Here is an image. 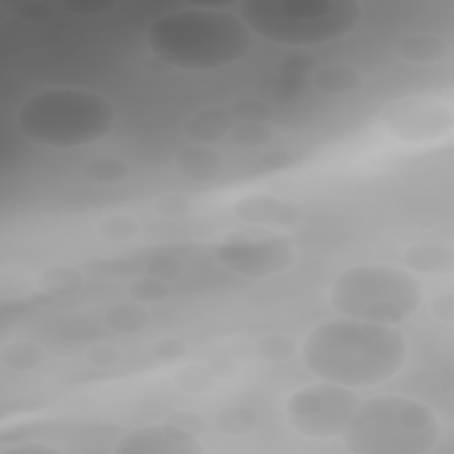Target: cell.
<instances>
[{
  "label": "cell",
  "instance_id": "21",
  "mask_svg": "<svg viewBox=\"0 0 454 454\" xmlns=\"http://www.w3.org/2000/svg\"><path fill=\"white\" fill-rule=\"evenodd\" d=\"M220 381L206 362H188L177 367L172 374V385L184 395L200 397L216 388Z\"/></svg>",
  "mask_w": 454,
  "mask_h": 454
},
{
  "label": "cell",
  "instance_id": "7",
  "mask_svg": "<svg viewBox=\"0 0 454 454\" xmlns=\"http://www.w3.org/2000/svg\"><path fill=\"white\" fill-rule=\"evenodd\" d=\"M360 401L362 395L356 390L316 380L286 397L282 415L287 427L301 438L337 440Z\"/></svg>",
  "mask_w": 454,
  "mask_h": 454
},
{
  "label": "cell",
  "instance_id": "20",
  "mask_svg": "<svg viewBox=\"0 0 454 454\" xmlns=\"http://www.w3.org/2000/svg\"><path fill=\"white\" fill-rule=\"evenodd\" d=\"M46 351L34 339H12L0 349V364L12 372H32L44 364Z\"/></svg>",
  "mask_w": 454,
  "mask_h": 454
},
{
  "label": "cell",
  "instance_id": "12",
  "mask_svg": "<svg viewBox=\"0 0 454 454\" xmlns=\"http://www.w3.org/2000/svg\"><path fill=\"white\" fill-rule=\"evenodd\" d=\"M174 168L184 181L207 184L223 176L225 158L215 145L190 142L174 154Z\"/></svg>",
  "mask_w": 454,
  "mask_h": 454
},
{
  "label": "cell",
  "instance_id": "5",
  "mask_svg": "<svg viewBox=\"0 0 454 454\" xmlns=\"http://www.w3.org/2000/svg\"><path fill=\"white\" fill-rule=\"evenodd\" d=\"M238 14L257 41L317 48L349 37L364 20L356 0H243Z\"/></svg>",
  "mask_w": 454,
  "mask_h": 454
},
{
  "label": "cell",
  "instance_id": "9",
  "mask_svg": "<svg viewBox=\"0 0 454 454\" xmlns=\"http://www.w3.org/2000/svg\"><path fill=\"white\" fill-rule=\"evenodd\" d=\"M378 122L399 144L427 145L450 137L454 108L450 101L436 96H408L387 103L380 110Z\"/></svg>",
  "mask_w": 454,
  "mask_h": 454
},
{
  "label": "cell",
  "instance_id": "30",
  "mask_svg": "<svg viewBox=\"0 0 454 454\" xmlns=\"http://www.w3.org/2000/svg\"><path fill=\"white\" fill-rule=\"evenodd\" d=\"M83 360L96 371H110L122 362V351L110 340H96L83 349Z\"/></svg>",
  "mask_w": 454,
  "mask_h": 454
},
{
  "label": "cell",
  "instance_id": "13",
  "mask_svg": "<svg viewBox=\"0 0 454 454\" xmlns=\"http://www.w3.org/2000/svg\"><path fill=\"white\" fill-rule=\"evenodd\" d=\"M401 262L417 277H450L454 273V250L450 245L422 239L404 247Z\"/></svg>",
  "mask_w": 454,
  "mask_h": 454
},
{
  "label": "cell",
  "instance_id": "10",
  "mask_svg": "<svg viewBox=\"0 0 454 454\" xmlns=\"http://www.w3.org/2000/svg\"><path fill=\"white\" fill-rule=\"evenodd\" d=\"M112 450L115 454H202L206 449L200 436L165 419L124 431Z\"/></svg>",
  "mask_w": 454,
  "mask_h": 454
},
{
  "label": "cell",
  "instance_id": "29",
  "mask_svg": "<svg viewBox=\"0 0 454 454\" xmlns=\"http://www.w3.org/2000/svg\"><path fill=\"white\" fill-rule=\"evenodd\" d=\"M147 355L163 365L181 362L188 355V346L181 337L176 335H160L153 339L147 346Z\"/></svg>",
  "mask_w": 454,
  "mask_h": 454
},
{
  "label": "cell",
  "instance_id": "14",
  "mask_svg": "<svg viewBox=\"0 0 454 454\" xmlns=\"http://www.w3.org/2000/svg\"><path fill=\"white\" fill-rule=\"evenodd\" d=\"M236 119L229 106L223 105H207L186 117L183 122V135L193 144H209L220 142L229 137Z\"/></svg>",
  "mask_w": 454,
  "mask_h": 454
},
{
  "label": "cell",
  "instance_id": "6",
  "mask_svg": "<svg viewBox=\"0 0 454 454\" xmlns=\"http://www.w3.org/2000/svg\"><path fill=\"white\" fill-rule=\"evenodd\" d=\"M424 284L403 266L358 262L330 282L326 301L339 316L401 326L424 305Z\"/></svg>",
  "mask_w": 454,
  "mask_h": 454
},
{
  "label": "cell",
  "instance_id": "15",
  "mask_svg": "<svg viewBox=\"0 0 454 454\" xmlns=\"http://www.w3.org/2000/svg\"><path fill=\"white\" fill-rule=\"evenodd\" d=\"M450 53V43L434 32H411L395 44L397 59L411 66H434L447 60Z\"/></svg>",
  "mask_w": 454,
  "mask_h": 454
},
{
  "label": "cell",
  "instance_id": "35",
  "mask_svg": "<svg viewBox=\"0 0 454 454\" xmlns=\"http://www.w3.org/2000/svg\"><path fill=\"white\" fill-rule=\"evenodd\" d=\"M431 316L443 323V325H452L454 321V294L450 291L440 293L429 305Z\"/></svg>",
  "mask_w": 454,
  "mask_h": 454
},
{
  "label": "cell",
  "instance_id": "16",
  "mask_svg": "<svg viewBox=\"0 0 454 454\" xmlns=\"http://www.w3.org/2000/svg\"><path fill=\"white\" fill-rule=\"evenodd\" d=\"M310 85L323 96L346 98L364 89L365 74L351 64H325L310 73Z\"/></svg>",
  "mask_w": 454,
  "mask_h": 454
},
{
  "label": "cell",
  "instance_id": "2",
  "mask_svg": "<svg viewBox=\"0 0 454 454\" xmlns=\"http://www.w3.org/2000/svg\"><path fill=\"white\" fill-rule=\"evenodd\" d=\"M144 41L158 62L183 73L232 67L257 46V37L238 11L202 5H184L153 18Z\"/></svg>",
  "mask_w": 454,
  "mask_h": 454
},
{
  "label": "cell",
  "instance_id": "28",
  "mask_svg": "<svg viewBox=\"0 0 454 454\" xmlns=\"http://www.w3.org/2000/svg\"><path fill=\"white\" fill-rule=\"evenodd\" d=\"M151 207L158 218L183 220L193 213L195 204L188 195H184L181 192H165V193H160L158 197H154Z\"/></svg>",
  "mask_w": 454,
  "mask_h": 454
},
{
  "label": "cell",
  "instance_id": "18",
  "mask_svg": "<svg viewBox=\"0 0 454 454\" xmlns=\"http://www.w3.org/2000/svg\"><path fill=\"white\" fill-rule=\"evenodd\" d=\"M35 287L41 296L62 298L74 294L85 284L83 273L69 264H53L39 271L35 277Z\"/></svg>",
  "mask_w": 454,
  "mask_h": 454
},
{
  "label": "cell",
  "instance_id": "22",
  "mask_svg": "<svg viewBox=\"0 0 454 454\" xmlns=\"http://www.w3.org/2000/svg\"><path fill=\"white\" fill-rule=\"evenodd\" d=\"M142 231V222L128 211H112L96 222V234L106 243H131Z\"/></svg>",
  "mask_w": 454,
  "mask_h": 454
},
{
  "label": "cell",
  "instance_id": "11",
  "mask_svg": "<svg viewBox=\"0 0 454 454\" xmlns=\"http://www.w3.org/2000/svg\"><path fill=\"white\" fill-rule=\"evenodd\" d=\"M231 215L243 225L284 231L300 225L305 220L307 211L294 199L268 192H250L231 204Z\"/></svg>",
  "mask_w": 454,
  "mask_h": 454
},
{
  "label": "cell",
  "instance_id": "17",
  "mask_svg": "<svg viewBox=\"0 0 454 454\" xmlns=\"http://www.w3.org/2000/svg\"><path fill=\"white\" fill-rule=\"evenodd\" d=\"M103 325L115 335H138L151 328L153 316L144 303L135 300L117 301L105 310Z\"/></svg>",
  "mask_w": 454,
  "mask_h": 454
},
{
  "label": "cell",
  "instance_id": "4",
  "mask_svg": "<svg viewBox=\"0 0 454 454\" xmlns=\"http://www.w3.org/2000/svg\"><path fill=\"white\" fill-rule=\"evenodd\" d=\"M342 447L351 454H429L442 440V422L426 401L406 394L362 397Z\"/></svg>",
  "mask_w": 454,
  "mask_h": 454
},
{
  "label": "cell",
  "instance_id": "19",
  "mask_svg": "<svg viewBox=\"0 0 454 454\" xmlns=\"http://www.w3.org/2000/svg\"><path fill=\"white\" fill-rule=\"evenodd\" d=\"M213 427L227 438H245L259 427V415L247 404H225L213 415Z\"/></svg>",
  "mask_w": 454,
  "mask_h": 454
},
{
  "label": "cell",
  "instance_id": "36",
  "mask_svg": "<svg viewBox=\"0 0 454 454\" xmlns=\"http://www.w3.org/2000/svg\"><path fill=\"white\" fill-rule=\"evenodd\" d=\"M167 420L177 424L179 427H183V429H186L188 433L197 434V436H202V433L206 431V422H204V419H202L199 413H195V411H183V410H179V411L170 413V415L167 417Z\"/></svg>",
  "mask_w": 454,
  "mask_h": 454
},
{
  "label": "cell",
  "instance_id": "3",
  "mask_svg": "<svg viewBox=\"0 0 454 454\" xmlns=\"http://www.w3.org/2000/svg\"><path fill=\"white\" fill-rule=\"evenodd\" d=\"M117 122L114 101L78 85L43 87L27 96L14 112L23 140L43 149H83L106 140Z\"/></svg>",
  "mask_w": 454,
  "mask_h": 454
},
{
  "label": "cell",
  "instance_id": "23",
  "mask_svg": "<svg viewBox=\"0 0 454 454\" xmlns=\"http://www.w3.org/2000/svg\"><path fill=\"white\" fill-rule=\"evenodd\" d=\"M82 174L92 184L114 186L128 179L129 165L121 156L101 154L85 161L82 167Z\"/></svg>",
  "mask_w": 454,
  "mask_h": 454
},
{
  "label": "cell",
  "instance_id": "26",
  "mask_svg": "<svg viewBox=\"0 0 454 454\" xmlns=\"http://www.w3.org/2000/svg\"><path fill=\"white\" fill-rule=\"evenodd\" d=\"M186 270L184 259L170 250H160L151 254L144 262V273L165 282L177 280Z\"/></svg>",
  "mask_w": 454,
  "mask_h": 454
},
{
  "label": "cell",
  "instance_id": "33",
  "mask_svg": "<svg viewBox=\"0 0 454 454\" xmlns=\"http://www.w3.org/2000/svg\"><path fill=\"white\" fill-rule=\"evenodd\" d=\"M206 364L209 365V369L213 371V374L216 376V380L220 383L236 380V376L239 374V369H241L238 360L231 355H215V356L207 358Z\"/></svg>",
  "mask_w": 454,
  "mask_h": 454
},
{
  "label": "cell",
  "instance_id": "1",
  "mask_svg": "<svg viewBox=\"0 0 454 454\" xmlns=\"http://www.w3.org/2000/svg\"><path fill=\"white\" fill-rule=\"evenodd\" d=\"M298 358L312 378L360 392L397 378L410 362V344L399 326L337 314L305 333Z\"/></svg>",
  "mask_w": 454,
  "mask_h": 454
},
{
  "label": "cell",
  "instance_id": "27",
  "mask_svg": "<svg viewBox=\"0 0 454 454\" xmlns=\"http://www.w3.org/2000/svg\"><path fill=\"white\" fill-rule=\"evenodd\" d=\"M227 138L241 149H261L273 138V128L270 122H236Z\"/></svg>",
  "mask_w": 454,
  "mask_h": 454
},
{
  "label": "cell",
  "instance_id": "24",
  "mask_svg": "<svg viewBox=\"0 0 454 454\" xmlns=\"http://www.w3.org/2000/svg\"><path fill=\"white\" fill-rule=\"evenodd\" d=\"M255 355L266 364H287L298 356L300 344L287 333L268 332L255 339L254 342Z\"/></svg>",
  "mask_w": 454,
  "mask_h": 454
},
{
  "label": "cell",
  "instance_id": "25",
  "mask_svg": "<svg viewBox=\"0 0 454 454\" xmlns=\"http://www.w3.org/2000/svg\"><path fill=\"white\" fill-rule=\"evenodd\" d=\"M126 291L129 300H135L144 305H151V303L165 301L170 296L172 289H170V282H165L144 273L129 280Z\"/></svg>",
  "mask_w": 454,
  "mask_h": 454
},
{
  "label": "cell",
  "instance_id": "31",
  "mask_svg": "<svg viewBox=\"0 0 454 454\" xmlns=\"http://www.w3.org/2000/svg\"><path fill=\"white\" fill-rule=\"evenodd\" d=\"M229 108L236 122H270L273 119V106L261 98H243Z\"/></svg>",
  "mask_w": 454,
  "mask_h": 454
},
{
  "label": "cell",
  "instance_id": "34",
  "mask_svg": "<svg viewBox=\"0 0 454 454\" xmlns=\"http://www.w3.org/2000/svg\"><path fill=\"white\" fill-rule=\"evenodd\" d=\"M115 4L112 0H66L64 9L71 14H106Z\"/></svg>",
  "mask_w": 454,
  "mask_h": 454
},
{
  "label": "cell",
  "instance_id": "8",
  "mask_svg": "<svg viewBox=\"0 0 454 454\" xmlns=\"http://www.w3.org/2000/svg\"><path fill=\"white\" fill-rule=\"evenodd\" d=\"M211 257L229 273L262 280L291 270L298 248L284 232H231L215 243Z\"/></svg>",
  "mask_w": 454,
  "mask_h": 454
},
{
  "label": "cell",
  "instance_id": "37",
  "mask_svg": "<svg viewBox=\"0 0 454 454\" xmlns=\"http://www.w3.org/2000/svg\"><path fill=\"white\" fill-rule=\"evenodd\" d=\"M293 163L291 153L284 149H270L261 154L259 158V167L268 172H277V170H286Z\"/></svg>",
  "mask_w": 454,
  "mask_h": 454
},
{
  "label": "cell",
  "instance_id": "32",
  "mask_svg": "<svg viewBox=\"0 0 454 454\" xmlns=\"http://www.w3.org/2000/svg\"><path fill=\"white\" fill-rule=\"evenodd\" d=\"M57 14L55 7L46 4V2H41V0H35V2H27L23 5H20L18 9V16L27 21V23H32V25H41V23H46L50 20H53Z\"/></svg>",
  "mask_w": 454,
  "mask_h": 454
}]
</instances>
